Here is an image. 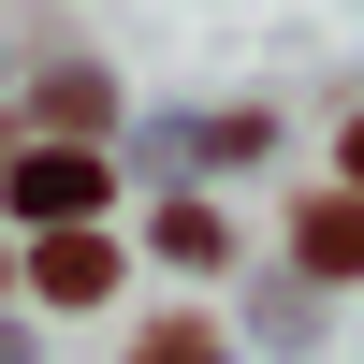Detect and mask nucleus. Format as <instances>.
<instances>
[{
	"mask_svg": "<svg viewBox=\"0 0 364 364\" xmlns=\"http://www.w3.org/2000/svg\"><path fill=\"white\" fill-rule=\"evenodd\" d=\"M15 204H29V219H58V233H87L102 161H87V146H44V161H15Z\"/></svg>",
	"mask_w": 364,
	"mask_h": 364,
	"instance_id": "f257e3e1",
	"label": "nucleus"
},
{
	"mask_svg": "<svg viewBox=\"0 0 364 364\" xmlns=\"http://www.w3.org/2000/svg\"><path fill=\"white\" fill-rule=\"evenodd\" d=\"M350 190H364V132H350Z\"/></svg>",
	"mask_w": 364,
	"mask_h": 364,
	"instance_id": "39448f33",
	"label": "nucleus"
},
{
	"mask_svg": "<svg viewBox=\"0 0 364 364\" xmlns=\"http://www.w3.org/2000/svg\"><path fill=\"white\" fill-rule=\"evenodd\" d=\"M291 262H306V277H364V190H321L306 219H291Z\"/></svg>",
	"mask_w": 364,
	"mask_h": 364,
	"instance_id": "f03ea898",
	"label": "nucleus"
},
{
	"mask_svg": "<svg viewBox=\"0 0 364 364\" xmlns=\"http://www.w3.org/2000/svg\"><path fill=\"white\" fill-rule=\"evenodd\" d=\"M102 277H117L102 233H44V291H58V306H102Z\"/></svg>",
	"mask_w": 364,
	"mask_h": 364,
	"instance_id": "7ed1b4c3",
	"label": "nucleus"
},
{
	"mask_svg": "<svg viewBox=\"0 0 364 364\" xmlns=\"http://www.w3.org/2000/svg\"><path fill=\"white\" fill-rule=\"evenodd\" d=\"M132 364H219V336H204V321H161V336H146Z\"/></svg>",
	"mask_w": 364,
	"mask_h": 364,
	"instance_id": "20e7f679",
	"label": "nucleus"
}]
</instances>
